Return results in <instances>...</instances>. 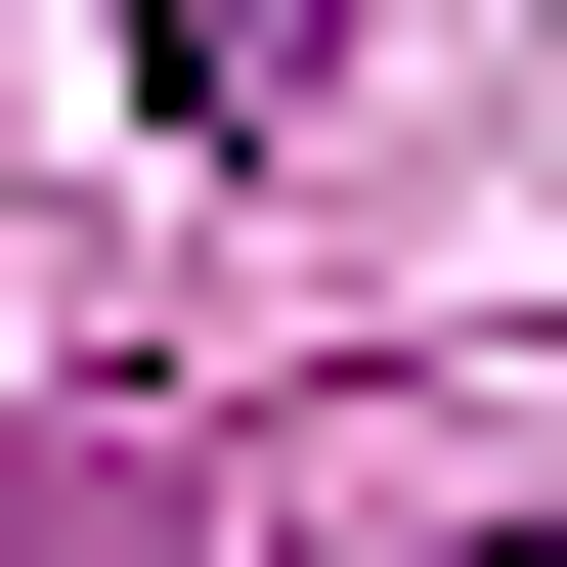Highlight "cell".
<instances>
[{
	"label": "cell",
	"instance_id": "obj_2",
	"mask_svg": "<svg viewBox=\"0 0 567 567\" xmlns=\"http://www.w3.org/2000/svg\"><path fill=\"white\" fill-rule=\"evenodd\" d=\"M481 567H567V524H481Z\"/></svg>",
	"mask_w": 567,
	"mask_h": 567
},
{
	"label": "cell",
	"instance_id": "obj_1",
	"mask_svg": "<svg viewBox=\"0 0 567 567\" xmlns=\"http://www.w3.org/2000/svg\"><path fill=\"white\" fill-rule=\"evenodd\" d=\"M132 87H175V132H306V87H350V0H132Z\"/></svg>",
	"mask_w": 567,
	"mask_h": 567
}]
</instances>
